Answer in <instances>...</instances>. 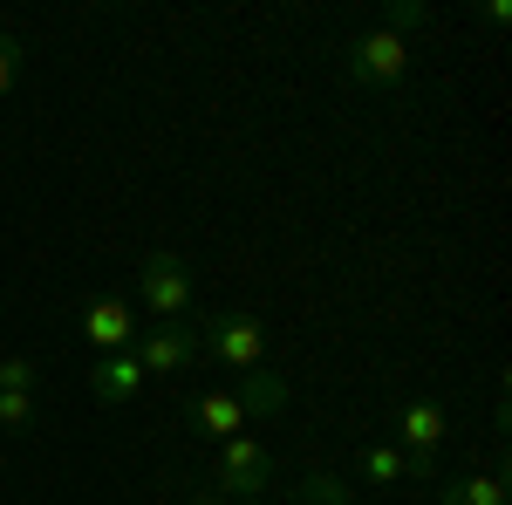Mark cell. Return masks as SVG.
<instances>
[{"mask_svg": "<svg viewBox=\"0 0 512 505\" xmlns=\"http://www.w3.org/2000/svg\"><path fill=\"white\" fill-rule=\"evenodd\" d=\"M342 76L355 89H396V82L410 76V41L390 35V28H369V35L349 41V55H342Z\"/></svg>", "mask_w": 512, "mask_h": 505, "instance_id": "1", "label": "cell"}, {"mask_svg": "<svg viewBox=\"0 0 512 505\" xmlns=\"http://www.w3.org/2000/svg\"><path fill=\"white\" fill-rule=\"evenodd\" d=\"M294 505H308V499H294Z\"/></svg>", "mask_w": 512, "mask_h": 505, "instance_id": "19", "label": "cell"}, {"mask_svg": "<svg viewBox=\"0 0 512 505\" xmlns=\"http://www.w3.org/2000/svg\"><path fill=\"white\" fill-rule=\"evenodd\" d=\"M362 478L369 485H396V478H410V458L396 444H376V451H362Z\"/></svg>", "mask_w": 512, "mask_h": 505, "instance_id": "12", "label": "cell"}, {"mask_svg": "<svg viewBox=\"0 0 512 505\" xmlns=\"http://www.w3.org/2000/svg\"><path fill=\"white\" fill-rule=\"evenodd\" d=\"M185 505H233V499H219V492H205V499H185Z\"/></svg>", "mask_w": 512, "mask_h": 505, "instance_id": "18", "label": "cell"}, {"mask_svg": "<svg viewBox=\"0 0 512 505\" xmlns=\"http://www.w3.org/2000/svg\"><path fill=\"white\" fill-rule=\"evenodd\" d=\"M212 478H219V492L253 499V492H267V485H274V458H267L253 437H226V444H219V465H212Z\"/></svg>", "mask_w": 512, "mask_h": 505, "instance_id": "5", "label": "cell"}, {"mask_svg": "<svg viewBox=\"0 0 512 505\" xmlns=\"http://www.w3.org/2000/svg\"><path fill=\"white\" fill-rule=\"evenodd\" d=\"M35 424V396L28 389H0V430H28Z\"/></svg>", "mask_w": 512, "mask_h": 505, "instance_id": "13", "label": "cell"}, {"mask_svg": "<svg viewBox=\"0 0 512 505\" xmlns=\"http://www.w3.org/2000/svg\"><path fill=\"white\" fill-rule=\"evenodd\" d=\"M451 437V417H444V403L431 396H410L403 410H396V451L410 458V478H431L437 471V444Z\"/></svg>", "mask_w": 512, "mask_h": 505, "instance_id": "2", "label": "cell"}, {"mask_svg": "<svg viewBox=\"0 0 512 505\" xmlns=\"http://www.w3.org/2000/svg\"><path fill=\"white\" fill-rule=\"evenodd\" d=\"M185 417H192L198 437H219V444H226V437H246V424H253V417L239 410L233 389H205V396H192V403H185Z\"/></svg>", "mask_w": 512, "mask_h": 505, "instance_id": "8", "label": "cell"}, {"mask_svg": "<svg viewBox=\"0 0 512 505\" xmlns=\"http://www.w3.org/2000/svg\"><path fill=\"white\" fill-rule=\"evenodd\" d=\"M82 342L96 355H117V349H137V308L117 301V294H96L82 301Z\"/></svg>", "mask_w": 512, "mask_h": 505, "instance_id": "6", "label": "cell"}, {"mask_svg": "<svg viewBox=\"0 0 512 505\" xmlns=\"http://www.w3.org/2000/svg\"><path fill=\"white\" fill-rule=\"evenodd\" d=\"M0 389H28L35 396V355H0Z\"/></svg>", "mask_w": 512, "mask_h": 505, "instance_id": "16", "label": "cell"}, {"mask_svg": "<svg viewBox=\"0 0 512 505\" xmlns=\"http://www.w3.org/2000/svg\"><path fill=\"white\" fill-rule=\"evenodd\" d=\"M14 82H21V35H7V28H0V96H7Z\"/></svg>", "mask_w": 512, "mask_h": 505, "instance_id": "17", "label": "cell"}, {"mask_svg": "<svg viewBox=\"0 0 512 505\" xmlns=\"http://www.w3.org/2000/svg\"><path fill=\"white\" fill-rule=\"evenodd\" d=\"M198 349L219 355L233 376L246 369H260V349H267V328L253 321V314H212V321H198Z\"/></svg>", "mask_w": 512, "mask_h": 505, "instance_id": "3", "label": "cell"}, {"mask_svg": "<svg viewBox=\"0 0 512 505\" xmlns=\"http://www.w3.org/2000/svg\"><path fill=\"white\" fill-rule=\"evenodd\" d=\"M444 505H506V471H465V478H451L444 485Z\"/></svg>", "mask_w": 512, "mask_h": 505, "instance_id": "11", "label": "cell"}, {"mask_svg": "<svg viewBox=\"0 0 512 505\" xmlns=\"http://www.w3.org/2000/svg\"><path fill=\"white\" fill-rule=\"evenodd\" d=\"M424 21H431V7H424V0H396V7H390V21H383V28L410 41L417 28H424Z\"/></svg>", "mask_w": 512, "mask_h": 505, "instance_id": "14", "label": "cell"}, {"mask_svg": "<svg viewBox=\"0 0 512 505\" xmlns=\"http://www.w3.org/2000/svg\"><path fill=\"white\" fill-rule=\"evenodd\" d=\"M301 499H308V505H349V485H342V478H328V471H315V478L301 485Z\"/></svg>", "mask_w": 512, "mask_h": 505, "instance_id": "15", "label": "cell"}, {"mask_svg": "<svg viewBox=\"0 0 512 505\" xmlns=\"http://www.w3.org/2000/svg\"><path fill=\"white\" fill-rule=\"evenodd\" d=\"M239 410H246V417H274V410H287V376H274V369H267V362H260V369H246V376H239Z\"/></svg>", "mask_w": 512, "mask_h": 505, "instance_id": "10", "label": "cell"}, {"mask_svg": "<svg viewBox=\"0 0 512 505\" xmlns=\"http://www.w3.org/2000/svg\"><path fill=\"white\" fill-rule=\"evenodd\" d=\"M137 383H144V362H137V349H117V355H103V362L89 369L96 403H123V396H137Z\"/></svg>", "mask_w": 512, "mask_h": 505, "instance_id": "9", "label": "cell"}, {"mask_svg": "<svg viewBox=\"0 0 512 505\" xmlns=\"http://www.w3.org/2000/svg\"><path fill=\"white\" fill-rule=\"evenodd\" d=\"M137 287H144V308L158 314V321H185L192 314V267L178 253H144Z\"/></svg>", "mask_w": 512, "mask_h": 505, "instance_id": "4", "label": "cell"}, {"mask_svg": "<svg viewBox=\"0 0 512 505\" xmlns=\"http://www.w3.org/2000/svg\"><path fill=\"white\" fill-rule=\"evenodd\" d=\"M137 362H144V376H185L198 362V328L192 321H171L158 335H144L137 342Z\"/></svg>", "mask_w": 512, "mask_h": 505, "instance_id": "7", "label": "cell"}]
</instances>
